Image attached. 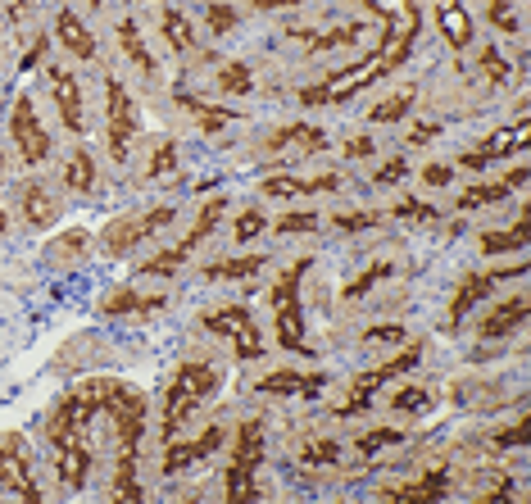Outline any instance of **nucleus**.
<instances>
[{
    "label": "nucleus",
    "mask_w": 531,
    "mask_h": 504,
    "mask_svg": "<svg viewBox=\"0 0 531 504\" xmlns=\"http://www.w3.org/2000/svg\"><path fill=\"white\" fill-rule=\"evenodd\" d=\"M359 5H368L373 14H382V19H386V41H382V50H377V69H382V73L400 69V64L409 60L418 28H423L418 0H359Z\"/></svg>",
    "instance_id": "nucleus-5"
},
{
    "label": "nucleus",
    "mask_w": 531,
    "mask_h": 504,
    "mask_svg": "<svg viewBox=\"0 0 531 504\" xmlns=\"http://www.w3.org/2000/svg\"><path fill=\"white\" fill-rule=\"evenodd\" d=\"M264 187V196H277V200H286V196H314V191H336L341 187V178L336 173H323V178H282V173H273V178H264L259 182Z\"/></svg>",
    "instance_id": "nucleus-23"
},
{
    "label": "nucleus",
    "mask_w": 531,
    "mask_h": 504,
    "mask_svg": "<svg viewBox=\"0 0 531 504\" xmlns=\"http://www.w3.org/2000/svg\"><path fill=\"white\" fill-rule=\"evenodd\" d=\"M223 209H227V196H209V205L200 209V214H196V223H191V228H187V237L177 241L173 250H164V255L146 259V264H141V273H155V277L177 273V268L187 264V255H191V250H196L200 241H205L209 232H214V223H218V218H223Z\"/></svg>",
    "instance_id": "nucleus-11"
},
{
    "label": "nucleus",
    "mask_w": 531,
    "mask_h": 504,
    "mask_svg": "<svg viewBox=\"0 0 531 504\" xmlns=\"http://www.w3.org/2000/svg\"><path fill=\"white\" fill-rule=\"evenodd\" d=\"M87 5H100V0H87Z\"/></svg>",
    "instance_id": "nucleus-59"
},
{
    "label": "nucleus",
    "mask_w": 531,
    "mask_h": 504,
    "mask_svg": "<svg viewBox=\"0 0 531 504\" xmlns=\"http://www.w3.org/2000/svg\"><path fill=\"white\" fill-rule=\"evenodd\" d=\"M332 223L341 232H364V228H373V214H332Z\"/></svg>",
    "instance_id": "nucleus-49"
},
{
    "label": "nucleus",
    "mask_w": 531,
    "mask_h": 504,
    "mask_svg": "<svg viewBox=\"0 0 531 504\" xmlns=\"http://www.w3.org/2000/svg\"><path fill=\"white\" fill-rule=\"evenodd\" d=\"M82 391L91 396V405L105 409L118 427V464H114V500H141V482H137V450L146 436V396L137 386L118 382V377H91L82 382Z\"/></svg>",
    "instance_id": "nucleus-1"
},
{
    "label": "nucleus",
    "mask_w": 531,
    "mask_h": 504,
    "mask_svg": "<svg viewBox=\"0 0 531 504\" xmlns=\"http://www.w3.org/2000/svg\"><path fill=\"white\" fill-rule=\"evenodd\" d=\"M327 377L323 373H295V368H282V373L259 377V391L264 396H295V400H318L323 396Z\"/></svg>",
    "instance_id": "nucleus-19"
},
{
    "label": "nucleus",
    "mask_w": 531,
    "mask_h": 504,
    "mask_svg": "<svg viewBox=\"0 0 531 504\" xmlns=\"http://www.w3.org/2000/svg\"><path fill=\"white\" fill-rule=\"evenodd\" d=\"M527 309H531V305H527V296H522V291H518V296L500 300V305H495L491 314L482 318V327H477V332H482L486 341H495V336H509V332H518V327L527 323Z\"/></svg>",
    "instance_id": "nucleus-21"
},
{
    "label": "nucleus",
    "mask_w": 531,
    "mask_h": 504,
    "mask_svg": "<svg viewBox=\"0 0 531 504\" xmlns=\"http://www.w3.org/2000/svg\"><path fill=\"white\" fill-rule=\"evenodd\" d=\"M391 409H400V414L432 409V391H423V386H404V391H395V396H391Z\"/></svg>",
    "instance_id": "nucleus-41"
},
{
    "label": "nucleus",
    "mask_w": 531,
    "mask_h": 504,
    "mask_svg": "<svg viewBox=\"0 0 531 504\" xmlns=\"http://www.w3.org/2000/svg\"><path fill=\"white\" fill-rule=\"evenodd\" d=\"M404 178V159H391V164H382V168H377V187H391V182H400Z\"/></svg>",
    "instance_id": "nucleus-52"
},
{
    "label": "nucleus",
    "mask_w": 531,
    "mask_h": 504,
    "mask_svg": "<svg viewBox=\"0 0 531 504\" xmlns=\"http://www.w3.org/2000/svg\"><path fill=\"white\" fill-rule=\"evenodd\" d=\"M413 96H418V91H413V87H400V91H395V96L377 100V105L368 109V119H373V123H400L404 114H409Z\"/></svg>",
    "instance_id": "nucleus-33"
},
{
    "label": "nucleus",
    "mask_w": 531,
    "mask_h": 504,
    "mask_svg": "<svg viewBox=\"0 0 531 504\" xmlns=\"http://www.w3.org/2000/svg\"><path fill=\"white\" fill-rule=\"evenodd\" d=\"M164 41H168V50H173V55H191V50H196V37H191L187 14L164 10Z\"/></svg>",
    "instance_id": "nucleus-31"
},
{
    "label": "nucleus",
    "mask_w": 531,
    "mask_h": 504,
    "mask_svg": "<svg viewBox=\"0 0 531 504\" xmlns=\"http://www.w3.org/2000/svg\"><path fill=\"white\" fill-rule=\"evenodd\" d=\"M264 232V214L259 209H246V214L236 218V241H255Z\"/></svg>",
    "instance_id": "nucleus-45"
},
{
    "label": "nucleus",
    "mask_w": 531,
    "mask_h": 504,
    "mask_svg": "<svg viewBox=\"0 0 531 504\" xmlns=\"http://www.w3.org/2000/svg\"><path fill=\"white\" fill-rule=\"evenodd\" d=\"M19 205H23V218H28L32 228L55 223V200H50V191L41 187V182H28V187L19 191Z\"/></svg>",
    "instance_id": "nucleus-28"
},
{
    "label": "nucleus",
    "mask_w": 531,
    "mask_h": 504,
    "mask_svg": "<svg viewBox=\"0 0 531 504\" xmlns=\"http://www.w3.org/2000/svg\"><path fill=\"white\" fill-rule=\"evenodd\" d=\"M177 105H182V109H191V119H196L200 128H209V132H214V128H223V123H232V119H236L232 109H214V105H200V100H191V96H177Z\"/></svg>",
    "instance_id": "nucleus-38"
},
{
    "label": "nucleus",
    "mask_w": 531,
    "mask_h": 504,
    "mask_svg": "<svg viewBox=\"0 0 531 504\" xmlns=\"http://www.w3.org/2000/svg\"><path fill=\"white\" fill-rule=\"evenodd\" d=\"M450 178H454L450 164H427L423 168V182H427V187H450Z\"/></svg>",
    "instance_id": "nucleus-51"
},
{
    "label": "nucleus",
    "mask_w": 531,
    "mask_h": 504,
    "mask_svg": "<svg viewBox=\"0 0 531 504\" xmlns=\"http://www.w3.org/2000/svg\"><path fill=\"white\" fill-rule=\"evenodd\" d=\"M177 164V150H173V141H164V146H155V159H150V178H164L168 168Z\"/></svg>",
    "instance_id": "nucleus-47"
},
{
    "label": "nucleus",
    "mask_w": 531,
    "mask_h": 504,
    "mask_svg": "<svg viewBox=\"0 0 531 504\" xmlns=\"http://www.w3.org/2000/svg\"><path fill=\"white\" fill-rule=\"evenodd\" d=\"M46 82H50V96H55V109L64 128L69 132H87V114H82V91H78V78L69 69H46Z\"/></svg>",
    "instance_id": "nucleus-17"
},
{
    "label": "nucleus",
    "mask_w": 531,
    "mask_h": 504,
    "mask_svg": "<svg viewBox=\"0 0 531 504\" xmlns=\"http://www.w3.org/2000/svg\"><path fill=\"white\" fill-rule=\"evenodd\" d=\"M491 441L500 445V450H504V445H522V441H527V418H522V423H513V427H504V432H495Z\"/></svg>",
    "instance_id": "nucleus-50"
},
{
    "label": "nucleus",
    "mask_w": 531,
    "mask_h": 504,
    "mask_svg": "<svg viewBox=\"0 0 531 504\" xmlns=\"http://www.w3.org/2000/svg\"><path fill=\"white\" fill-rule=\"evenodd\" d=\"M527 273V259H518V264H509V268H495V273H472V277H463L459 282V291H454V300H450V323H459L463 314H468L477 300L486 296L491 287H500V282H509V277H522Z\"/></svg>",
    "instance_id": "nucleus-15"
},
{
    "label": "nucleus",
    "mask_w": 531,
    "mask_h": 504,
    "mask_svg": "<svg viewBox=\"0 0 531 504\" xmlns=\"http://www.w3.org/2000/svg\"><path fill=\"white\" fill-rule=\"evenodd\" d=\"M91 182H96L91 150H78V155L69 159V168H64V187H69V191H91Z\"/></svg>",
    "instance_id": "nucleus-37"
},
{
    "label": "nucleus",
    "mask_w": 531,
    "mask_h": 504,
    "mask_svg": "<svg viewBox=\"0 0 531 504\" xmlns=\"http://www.w3.org/2000/svg\"><path fill=\"white\" fill-rule=\"evenodd\" d=\"M5 228H10V218H5V209H0V237H5Z\"/></svg>",
    "instance_id": "nucleus-57"
},
{
    "label": "nucleus",
    "mask_w": 531,
    "mask_h": 504,
    "mask_svg": "<svg viewBox=\"0 0 531 504\" xmlns=\"http://www.w3.org/2000/svg\"><path fill=\"white\" fill-rule=\"evenodd\" d=\"M527 182V168H513L509 178H500V182H482V187H468L459 196V209H482V205H495V200H504L513 187H522Z\"/></svg>",
    "instance_id": "nucleus-25"
},
{
    "label": "nucleus",
    "mask_w": 531,
    "mask_h": 504,
    "mask_svg": "<svg viewBox=\"0 0 531 504\" xmlns=\"http://www.w3.org/2000/svg\"><path fill=\"white\" fill-rule=\"evenodd\" d=\"M10 132H14V146H19L23 164H46V159H50V137H46V128H41L37 109H32V100H28V96L14 100Z\"/></svg>",
    "instance_id": "nucleus-14"
},
{
    "label": "nucleus",
    "mask_w": 531,
    "mask_h": 504,
    "mask_svg": "<svg viewBox=\"0 0 531 504\" xmlns=\"http://www.w3.org/2000/svg\"><path fill=\"white\" fill-rule=\"evenodd\" d=\"M0 491H10L14 500L41 504V486L32 482V455L19 432L0 436Z\"/></svg>",
    "instance_id": "nucleus-9"
},
{
    "label": "nucleus",
    "mask_w": 531,
    "mask_h": 504,
    "mask_svg": "<svg viewBox=\"0 0 531 504\" xmlns=\"http://www.w3.org/2000/svg\"><path fill=\"white\" fill-rule=\"evenodd\" d=\"M450 495V482H445V473H423L413 477V482H391L382 486V500L391 504H436Z\"/></svg>",
    "instance_id": "nucleus-20"
},
{
    "label": "nucleus",
    "mask_w": 531,
    "mask_h": 504,
    "mask_svg": "<svg viewBox=\"0 0 531 504\" xmlns=\"http://www.w3.org/2000/svg\"><path fill=\"white\" fill-rule=\"evenodd\" d=\"M527 232H531V223H527V214H522L509 232H486L482 250H486V255H509V250H522V246H527Z\"/></svg>",
    "instance_id": "nucleus-30"
},
{
    "label": "nucleus",
    "mask_w": 531,
    "mask_h": 504,
    "mask_svg": "<svg viewBox=\"0 0 531 504\" xmlns=\"http://www.w3.org/2000/svg\"><path fill=\"white\" fill-rule=\"evenodd\" d=\"M345 155H350V159H368V155H373V141H368V137H354L350 146H345Z\"/></svg>",
    "instance_id": "nucleus-53"
},
{
    "label": "nucleus",
    "mask_w": 531,
    "mask_h": 504,
    "mask_svg": "<svg viewBox=\"0 0 531 504\" xmlns=\"http://www.w3.org/2000/svg\"><path fill=\"white\" fill-rule=\"evenodd\" d=\"M164 305V296H141V291L132 287H118L114 296L100 300V314L105 318H118V314H150V309Z\"/></svg>",
    "instance_id": "nucleus-27"
},
{
    "label": "nucleus",
    "mask_w": 531,
    "mask_h": 504,
    "mask_svg": "<svg viewBox=\"0 0 531 504\" xmlns=\"http://www.w3.org/2000/svg\"><path fill=\"white\" fill-rule=\"evenodd\" d=\"M100 409L91 405L87 391H69V396L59 400L55 409H50L46 418V436L50 445H55V455H59V482L73 486V491H82L91 477V464H96V445H91L87 427L91 418H96Z\"/></svg>",
    "instance_id": "nucleus-2"
},
{
    "label": "nucleus",
    "mask_w": 531,
    "mask_h": 504,
    "mask_svg": "<svg viewBox=\"0 0 531 504\" xmlns=\"http://www.w3.org/2000/svg\"><path fill=\"white\" fill-rule=\"evenodd\" d=\"M300 464H309V468L341 464V445L327 441V436H309V441H300Z\"/></svg>",
    "instance_id": "nucleus-32"
},
{
    "label": "nucleus",
    "mask_w": 531,
    "mask_h": 504,
    "mask_svg": "<svg viewBox=\"0 0 531 504\" xmlns=\"http://www.w3.org/2000/svg\"><path fill=\"white\" fill-rule=\"evenodd\" d=\"M382 277H391V264H386V259H377V264H368L364 273H359V277H354V282H350V287H345V300H359V296H368V287H377Z\"/></svg>",
    "instance_id": "nucleus-39"
},
{
    "label": "nucleus",
    "mask_w": 531,
    "mask_h": 504,
    "mask_svg": "<svg viewBox=\"0 0 531 504\" xmlns=\"http://www.w3.org/2000/svg\"><path fill=\"white\" fill-rule=\"evenodd\" d=\"M527 141H531V123L518 119L513 128H504V132H495V137H486L482 150H468V155H463V168H486V164H495V159H504V155H518Z\"/></svg>",
    "instance_id": "nucleus-18"
},
{
    "label": "nucleus",
    "mask_w": 531,
    "mask_h": 504,
    "mask_svg": "<svg viewBox=\"0 0 531 504\" xmlns=\"http://www.w3.org/2000/svg\"><path fill=\"white\" fill-rule=\"evenodd\" d=\"M55 37L64 41V50H69V55H78V60H96V37H91V32L82 28V23L73 19L69 10H59V19H55Z\"/></svg>",
    "instance_id": "nucleus-26"
},
{
    "label": "nucleus",
    "mask_w": 531,
    "mask_h": 504,
    "mask_svg": "<svg viewBox=\"0 0 531 504\" xmlns=\"http://www.w3.org/2000/svg\"><path fill=\"white\" fill-rule=\"evenodd\" d=\"M87 246H91V232H87V228H69L64 237H55V241H50V250H46V255L55 259V264H64V259H78Z\"/></svg>",
    "instance_id": "nucleus-35"
},
{
    "label": "nucleus",
    "mask_w": 531,
    "mask_h": 504,
    "mask_svg": "<svg viewBox=\"0 0 531 504\" xmlns=\"http://www.w3.org/2000/svg\"><path fill=\"white\" fill-rule=\"evenodd\" d=\"M223 445V427H209V432H200L196 441H168L164 445V473L168 477H177V473H187V468H196L200 459H209Z\"/></svg>",
    "instance_id": "nucleus-16"
},
{
    "label": "nucleus",
    "mask_w": 531,
    "mask_h": 504,
    "mask_svg": "<svg viewBox=\"0 0 531 504\" xmlns=\"http://www.w3.org/2000/svg\"><path fill=\"white\" fill-rule=\"evenodd\" d=\"M377 78H382L377 55H368V60L350 64V69L327 73V82H318V87H305V91H300V100H305V105H345L354 91H364L368 82H377Z\"/></svg>",
    "instance_id": "nucleus-10"
},
{
    "label": "nucleus",
    "mask_w": 531,
    "mask_h": 504,
    "mask_svg": "<svg viewBox=\"0 0 531 504\" xmlns=\"http://www.w3.org/2000/svg\"><path fill=\"white\" fill-rule=\"evenodd\" d=\"M368 341H404V327H373Z\"/></svg>",
    "instance_id": "nucleus-54"
},
{
    "label": "nucleus",
    "mask_w": 531,
    "mask_h": 504,
    "mask_svg": "<svg viewBox=\"0 0 531 504\" xmlns=\"http://www.w3.org/2000/svg\"><path fill=\"white\" fill-rule=\"evenodd\" d=\"M214 391H218V368H209V364H182L177 368L173 382H168V400H164V436L168 441L187 427V418L196 414Z\"/></svg>",
    "instance_id": "nucleus-3"
},
{
    "label": "nucleus",
    "mask_w": 531,
    "mask_h": 504,
    "mask_svg": "<svg viewBox=\"0 0 531 504\" xmlns=\"http://www.w3.org/2000/svg\"><path fill=\"white\" fill-rule=\"evenodd\" d=\"M323 146L327 137L314 123H291V128L273 132V141H268V150H295V155H309V150H323Z\"/></svg>",
    "instance_id": "nucleus-24"
},
{
    "label": "nucleus",
    "mask_w": 531,
    "mask_h": 504,
    "mask_svg": "<svg viewBox=\"0 0 531 504\" xmlns=\"http://www.w3.org/2000/svg\"><path fill=\"white\" fill-rule=\"evenodd\" d=\"M0 178H5V155H0Z\"/></svg>",
    "instance_id": "nucleus-58"
},
{
    "label": "nucleus",
    "mask_w": 531,
    "mask_h": 504,
    "mask_svg": "<svg viewBox=\"0 0 531 504\" xmlns=\"http://www.w3.org/2000/svg\"><path fill=\"white\" fill-rule=\"evenodd\" d=\"M105 100H109V159H114V164H128L132 137H137V105H132L128 87L118 78L105 82Z\"/></svg>",
    "instance_id": "nucleus-13"
},
{
    "label": "nucleus",
    "mask_w": 531,
    "mask_h": 504,
    "mask_svg": "<svg viewBox=\"0 0 531 504\" xmlns=\"http://www.w3.org/2000/svg\"><path fill=\"white\" fill-rule=\"evenodd\" d=\"M418 359H423V346H409L404 355H395L391 364H377V368H368V373H359V377L350 382V396H345V405H336V414H341V418L364 414V409L373 405L377 391H382L391 377H400V373H409V368H418Z\"/></svg>",
    "instance_id": "nucleus-8"
},
{
    "label": "nucleus",
    "mask_w": 531,
    "mask_h": 504,
    "mask_svg": "<svg viewBox=\"0 0 531 504\" xmlns=\"http://www.w3.org/2000/svg\"><path fill=\"white\" fill-rule=\"evenodd\" d=\"M168 223H173V205H155V209H146V214H123L100 232V246H105V255H128V250H137L141 241L155 237Z\"/></svg>",
    "instance_id": "nucleus-7"
},
{
    "label": "nucleus",
    "mask_w": 531,
    "mask_h": 504,
    "mask_svg": "<svg viewBox=\"0 0 531 504\" xmlns=\"http://www.w3.org/2000/svg\"><path fill=\"white\" fill-rule=\"evenodd\" d=\"M486 19H491L495 28H504L509 37L518 32V19H513V0H491V5H486Z\"/></svg>",
    "instance_id": "nucleus-44"
},
{
    "label": "nucleus",
    "mask_w": 531,
    "mask_h": 504,
    "mask_svg": "<svg viewBox=\"0 0 531 504\" xmlns=\"http://www.w3.org/2000/svg\"><path fill=\"white\" fill-rule=\"evenodd\" d=\"M218 82H223V91H232V96H246V91L255 87V73H250L246 64H227V69L218 73Z\"/></svg>",
    "instance_id": "nucleus-42"
},
{
    "label": "nucleus",
    "mask_w": 531,
    "mask_h": 504,
    "mask_svg": "<svg viewBox=\"0 0 531 504\" xmlns=\"http://www.w3.org/2000/svg\"><path fill=\"white\" fill-rule=\"evenodd\" d=\"M259 268H264V255H236V259H223V264H209L205 277L227 282V277H255Z\"/></svg>",
    "instance_id": "nucleus-34"
},
{
    "label": "nucleus",
    "mask_w": 531,
    "mask_h": 504,
    "mask_svg": "<svg viewBox=\"0 0 531 504\" xmlns=\"http://www.w3.org/2000/svg\"><path fill=\"white\" fill-rule=\"evenodd\" d=\"M205 23H209V37H227V32L236 28V10H232V5H223V0H209Z\"/></svg>",
    "instance_id": "nucleus-40"
},
{
    "label": "nucleus",
    "mask_w": 531,
    "mask_h": 504,
    "mask_svg": "<svg viewBox=\"0 0 531 504\" xmlns=\"http://www.w3.org/2000/svg\"><path fill=\"white\" fill-rule=\"evenodd\" d=\"M314 259H295L273 287V323H277V346L295 350V355H314V346L305 341V309H300V277L309 273Z\"/></svg>",
    "instance_id": "nucleus-4"
},
{
    "label": "nucleus",
    "mask_w": 531,
    "mask_h": 504,
    "mask_svg": "<svg viewBox=\"0 0 531 504\" xmlns=\"http://www.w3.org/2000/svg\"><path fill=\"white\" fill-rule=\"evenodd\" d=\"M259 459H264V423L250 418L241 432H236V450H232V464H227V500L232 504H250L259 500Z\"/></svg>",
    "instance_id": "nucleus-6"
},
{
    "label": "nucleus",
    "mask_w": 531,
    "mask_h": 504,
    "mask_svg": "<svg viewBox=\"0 0 531 504\" xmlns=\"http://www.w3.org/2000/svg\"><path fill=\"white\" fill-rule=\"evenodd\" d=\"M259 10H273V5H300V0H255Z\"/></svg>",
    "instance_id": "nucleus-56"
},
{
    "label": "nucleus",
    "mask_w": 531,
    "mask_h": 504,
    "mask_svg": "<svg viewBox=\"0 0 531 504\" xmlns=\"http://www.w3.org/2000/svg\"><path fill=\"white\" fill-rule=\"evenodd\" d=\"M41 55H46V37H41V41H37V46H32V50H28V55H23V73H28V69H32V64H37V60H41Z\"/></svg>",
    "instance_id": "nucleus-55"
},
{
    "label": "nucleus",
    "mask_w": 531,
    "mask_h": 504,
    "mask_svg": "<svg viewBox=\"0 0 531 504\" xmlns=\"http://www.w3.org/2000/svg\"><path fill=\"white\" fill-rule=\"evenodd\" d=\"M314 228H318V214H309V209H295V214H286L277 223V232H314Z\"/></svg>",
    "instance_id": "nucleus-46"
},
{
    "label": "nucleus",
    "mask_w": 531,
    "mask_h": 504,
    "mask_svg": "<svg viewBox=\"0 0 531 504\" xmlns=\"http://www.w3.org/2000/svg\"><path fill=\"white\" fill-rule=\"evenodd\" d=\"M482 78L491 82V87H504V82H509V64L500 60V50H482Z\"/></svg>",
    "instance_id": "nucleus-43"
},
{
    "label": "nucleus",
    "mask_w": 531,
    "mask_h": 504,
    "mask_svg": "<svg viewBox=\"0 0 531 504\" xmlns=\"http://www.w3.org/2000/svg\"><path fill=\"white\" fill-rule=\"evenodd\" d=\"M395 218H413V223H432V218H436V209L432 205H418V200H404V205L400 209H395Z\"/></svg>",
    "instance_id": "nucleus-48"
},
{
    "label": "nucleus",
    "mask_w": 531,
    "mask_h": 504,
    "mask_svg": "<svg viewBox=\"0 0 531 504\" xmlns=\"http://www.w3.org/2000/svg\"><path fill=\"white\" fill-rule=\"evenodd\" d=\"M436 23H441V37L450 41L454 50H463V46H472V19H468V10H463L459 0H436Z\"/></svg>",
    "instance_id": "nucleus-22"
},
{
    "label": "nucleus",
    "mask_w": 531,
    "mask_h": 504,
    "mask_svg": "<svg viewBox=\"0 0 531 504\" xmlns=\"http://www.w3.org/2000/svg\"><path fill=\"white\" fill-rule=\"evenodd\" d=\"M118 46H123V55H128L146 78H155V60H150V50H146V41H141V32H137V23H132V19L118 23Z\"/></svg>",
    "instance_id": "nucleus-29"
},
{
    "label": "nucleus",
    "mask_w": 531,
    "mask_h": 504,
    "mask_svg": "<svg viewBox=\"0 0 531 504\" xmlns=\"http://www.w3.org/2000/svg\"><path fill=\"white\" fill-rule=\"evenodd\" d=\"M404 441V432H395V427H373V432H364V436H354V450L364 459H373V455H382V450H391V445H400Z\"/></svg>",
    "instance_id": "nucleus-36"
},
{
    "label": "nucleus",
    "mask_w": 531,
    "mask_h": 504,
    "mask_svg": "<svg viewBox=\"0 0 531 504\" xmlns=\"http://www.w3.org/2000/svg\"><path fill=\"white\" fill-rule=\"evenodd\" d=\"M205 332L227 336L241 359L264 355V336H259V327H255V318H250L246 305H223V309H214V314H205Z\"/></svg>",
    "instance_id": "nucleus-12"
}]
</instances>
